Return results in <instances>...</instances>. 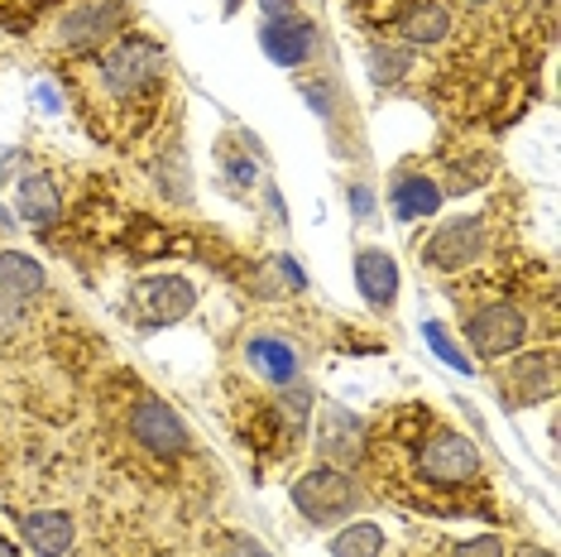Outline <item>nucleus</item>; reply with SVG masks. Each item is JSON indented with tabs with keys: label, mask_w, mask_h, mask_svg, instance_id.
Wrapping results in <instances>:
<instances>
[{
	"label": "nucleus",
	"mask_w": 561,
	"mask_h": 557,
	"mask_svg": "<svg viewBox=\"0 0 561 557\" xmlns=\"http://www.w3.org/2000/svg\"><path fill=\"white\" fill-rule=\"evenodd\" d=\"M163 72H169V54H163L154 34L125 30L101 54L72 62L68 87L78 111L96 125L101 139H130L149 130V121H154V106L163 96Z\"/></svg>",
	"instance_id": "1"
},
{
	"label": "nucleus",
	"mask_w": 561,
	"mask_h": 557,
	"mask_svg": "<svg viewBox=\"0 0 561 557\" xmlns=\"http://www.w3.org/2000/svg\"><path fill=\"white\" fill-rule=\"evenodd\" d=\"M135 24V5L130 0H78V5L58 10L54 20V48L68 62L92 58L106 44H116L125 30Z\"/></svg>",
	"instance_id": "2"
},
{
	"label": "nucleus",
	"mask_w": 561,
	"mask_h": 557,
	"mask_svg": "<svg viewBox=\"0 0 561 557\" xmlns=\"http://www.w3.org/2000/svg\"><path fill=\"white\" fill-rule=\"evenodd\" d=\"M461 332L476 356L504 361V356H514V351H523V341L533 332V312L514 298H484L476 308H466Z\"/></svg>",
	"instance_id": "3"
},
{
	"label": "nucleus",
	"mask_w": 561,
	"mask_h": 557,
	"mask_svg": "<svg viewBox=\"0 0 561 557\" xmlns=\"http://www.w3.org/2000/svg\"><path fill=\"white\" fill-rule=\"evenodd\" d=\"M288 496H293V504H298V514L317 528H327V524H336V519H346L351 510H360V490H355L351 471L327 466V462H317L312 471H302L298 480H293Z\"/></svg>",
	"instance_id": "4"
},
{
	"label": "nucleus",
	"mask_w": 561,
	"mask_h": 557,
	"mask_svg": "<svg viewBox=\"0 0 561 557\" xmlns=\"http://www.w3.org/2000/svg\"><path fill=\"white\" fill-rule=\"evenodd\" d=\"M490 250V217L484 212H461V217L442 221L437 231L423 240V260L437 274H461Z\"/></svg>",
	"instance_id": "5"
},
{
	"label": "nucleus",
	"mask_w": 561,
	"mask_h": 557,
	"mask_svg": "<svg viewBox=\"0 0 561 557\" xmlns=\"http://www.w3.org/2000/svg\"><path fill=\"white\" fill-rule=\"evenodd\" d=\"M125 428H130V437L149 452V457H159V462H178L187 452V442H193V437H187V423L159 395H139L130 403Z\"/></svg>",
	"instance_id": "6"
},
{
	"label": "nucleus",
	"mask_w": 561,
	"mask_h": 557,
	"mask_svg": "<svg viewBox=\"0 0 561 557\" xmlns=\"http://www.w3.org/2000/svg\"><path fill=\"white\" fill-rule=\"evenodd\" d=\"M135 308L149 327H173L197 308V284L187 274H149L135 284Z\"/></svg>",
	"instance_id": "7"
},
{
	"label": "nucleus",
	"mask_w": 561,
	"mask_h": 557,
	"mask_svg": "<svg viewBox=\"0 0 561 557\" xmlns=\"http://www.w3.org/2000/svg\"><path fill=\"white\" fill-rule=\"evenodd\" d=\"M365 442H369L365 418H355L351 409H341V403H327L322 418H317V457L327 466L351 471V466L365 457Z\"/></svg>",
	"instance_id": "8"
},
{
	"label": "nucleus",
	"mask_w": 561,
	"mask_h": 557,
	"mask_svg": "<svg viewBox=\"0 0 561 557\" xmlns=\"http://www.w3.org/2000/svg\"><path fill=\"white\" fill-rule=\"evenodd\" d=\"M317 44H322V34H317V24L308 15L260 24V48L278 62V68H308L317 58Z\"/></svg>",
	"instance_id": "9"
},
{
	"label": "nucleus",
	"mask_w": 561,
	"mask_h": 557,
	"mask_svg": "<svg viewBox=\"0 0 561 557\" xmlns=\"http://www.w3.org/2000/svg\"><path fill=\"white\" fill-rule=\"evenodd\" d=\"M504 389H508V403H542V399H552L557 395V351L547 346V351H523V356L508 361V379H504Z\"/></svg>",
	"instance_id": "10"
},
{
	"label": "nucleus",
	"mask_w": 561,
	"mask_h": 557,
	"mask_svg": "<svg viewBox=\"0 0 561 557\" xmlns=\"http://www.w3.org/2000/svg\"><path fill=\"white\" fill-rule=\"evenodd\" d=\"M393 30H399V39L413 44V48H437V44L451 39L456 10H451V0H408L399 10V20H393Z\"/></svg>",
	"instance_id": "11"
},
{
	"label": "nucleus",
	"mask_w": 561,
	"mask_h": 557,
	"mask_svg": "<svg viewBox=\"0 0 561 557\" xmlns=\"http://www.w3.org/2000/svg\"><path fill=\"white\" fill-rule=\"evenodd\" d=\"M389 202H393V217L403 226L432 217V212H442L446 202V187L437 179H427L423 169H399L393 173V187H389Z\"/></svg>",
	"instance_id": "12"
},
{
	"label": "nucleus",
	"mask_w": 561,
	"mask_h": 557,
	"mask_svg": "<svg viewBox=\"0 0 561 557\" xmlns=\"http://www.w3.org/2000/svg\"><path fill=\"white\" fill-rule=\"evenodd\" d=\"M245 361H250V371L264 379V385H293V379L302 375V356L293 351V341L284 337H274V332H260V337H250L245 341Z\"/></svg>",
	"instance_id": "13"
},
{
	"label": "nucleus",
	"mask_w": 561,
	"mask_h": 557,
	"mask_svg": "<svg viewBox=\"0 0 561 557\" xmlns=\"http://www.w3.org/2000/svg\"><path fill=\"white\" fill-rule=\"evenodd\" d=\"M355 288H360V298L369 308H379V312L393 308V298H399V264H393L389 250L365 246L355 255Z\"/></svg>",
	"instance_id": "14"
},
{
	"label": "nucleus",
	"mask_w": 561,
	"mask_h": 557,
	"mask_svg": "<svg viewBox=\"0 0 561 557\" xmlns=\"http://www.w3.org/2000/svg\"><path fill=\"white\" fill-rule=\"evenodd\" d=\"M20 538L34 548V557H62L72 553L78 524H72L68 510H30L20 514Z\"/></svg>",
	"instance_id": "15"
},
{
	"label": "nucleus",
	"mask_w": 561,
	"mask_h": 557,
	"mask_svg": "<svg viewBox=\"0 0 561 557\" xmlns=\"http://www.w3.org/2000/svg\"><path fill=\"white\" fill-rule=\"evenodd\" d=\"M20 217L34 226V231H48L62 217V193L48 173H30L20 179Z\"/></svg>",
	"instance_id": "16"
},
{
	"label": "nucleus",
	"mask_w": 561,
	"mask_h": 557,
	"mask_svg": "<svg viewBox=\"0 0 561 557\" xmlns=\"http://www.w3.org/2000/svg\"><path fill=\"white\" fill-rule=\"evenodd\" d=\"M48 288V274L39 260H30L24 250H0V294L10 298H39Z\"/></svg>",
	"instance_id": "17"
},
{
	"label": "nucleus",
	"mask_w": 561,
	"mask_h": 557,
	"mask_svg": "<svg viewBox=\"0 0 561 557\" xmlns=\"http://www.w3.org/2000/svg\"><path fill=\"white\" fill-rule=\"evenodd\" d=\"M365 68H369V82L375 87H399L408 72H413V54H408V48H393V44H375L365 58Z\"/></svg>",
	"instance_id": "18"
},
{
	"label": "nucleus",
	"mask_w": 561,
	"mask_h": 557,
	"mask_svg": "<svg viewBox=\"0 0 561 557\" xmlns=\"http://www.w3.org/2000/svg\"><path fill=\"white\" fill-rule=\"evenodd\" d=\"M385 553V534L375 524H346L331 538V557H379Z\"/></svg>",
	"instance_id": "19"
},
{
	"label": "nucleus",
	"mask_w": 561,
	"mask_h": 557,
	"mask_svg": "<svg viewBox=\"0 0 561 557\" xmlns=\"http://www.w3.org/2000/svg\"><path fill=\"white\" fill-rule=\"evenodd\" d=\"M221 173L236 193H250L260 183V155H236V149H221Z\"/></svg>",
	"instance_id": "20"
},
{
	"label": "nucleus",
	"mask_w": 561,
	"mask_h": 557,
	"mask_svg": "<svg viewBox=\"0 0 561 557\" xmlns=\"http://www.w3.org/2000/svg\"><path fill=\"white\" fill-rule=\"evenodd\" d=\"M44 5H48V0H0V30L24 34L34 20L44 15Z\"/></svg>",
	"instance_id": "21"
},
{
	"label": "nucleus",
	"mask_w": 561,
	"mask_h": 557,
	"mask_svg": "<svg viewBox=\"0 0 561 557\" xmlns=\"http://www.w3.org/2000/svg\"><path fill=\"white\" fill-rule=\"evenodd\" d=\"M423 337H427V346L437 351L446 365H456V371H470V361L461 356V346H456V341L446 337V327H442V322H423Z\"/></svg>",
	"instance_id": "22"
},
{
	"label": "nucleus",
	"mask_w": 561,
	"mask_h": 557,
	"mask_svg": "<svg viewBox=\"0 0 561 557\" xmlns=\"http://www.w3.org/2000/svg\"><path fill=\"white\" fill-rule=\"evenodd\" d=\"M451 557H508V548H504L500 534H480V538L451 543Z\"/></svg>",
	"instance_id": "23"
},
{
	"label": "nucleus",
	"mask_w": 561,
	"mask_h": 557,
	"mask_svg": "<svg viewBox=\"0 0 561 557\" xmlns=\"http://www.w3.org/2000/svg\"><path fill=\"white\" fill-rule=\"evenodd\" d=\"M403 5H408V0H351L355 15H360V20H375V24H393Z\"/></svg>",
	"instance_id": "24"
},
{
	"label": "nucleus",
	"mask_w": 561,
	"mask_h": 557,
	"mask_svg": "<svg viewBox=\"0 0 561 557\" xmlns=\"http://www.w3.org/2000/svg\"><path fill=\"white\" fill-rule=\"evenodd\" d=\"M302 96H308V106L317 111V116H336V87L331 82H302Z\"/></svg>",
	"instance_id": "25"
},
{
	"label": "nucleus",
	"mask_w": 561,
	"mask_h": 557,
	"mask_svg": "<svg viewBox=\"0 0 561 557\" xmlns=\"http://www.w3.org/2000/svg\"><path fill=\"white\" fill-rule=\"evenodd\" d=\"M24 318H30V303L0 294V332H15V327H24Z\"/></svg>",
	"instance_id": "26"
},
{
	"label": "nucleus",
	"mask_w": 561,
	"mask_h": 557,
	"mask_svg": "<svg viewBox=\"0 0 561 557\" xmlns=\"http://www.w3.org/2000/svg\"><path fill=\"white\" fill-rule=\"evenodd\" d=\"M351 212H355V221H369V212H375V193L365 183H351Z\"/></svg>",
	"instance_id": "27"
},
{
	"label": "nucleus",
	"mask_w": 561,
	"mask_h": 557,
	"mask_svg": "<svg viewBox=\"0 0 561 557\" xmlns=\"http://www.w3.org/2000/svg\"><path fill=\"white\" fill-rule=\"evenodd\" d=\"M260 15L264 20H293L298 15V0H260Z\"/></svg>",
	"instance_id": "28"
},
{
	"label": "nucleus",
	"mask_w": 561,
	"mask_h": 557,
	"mask_svg": "<svg viewBox=\"0 0 561 557\" xmlns=\"http://www.w3.org/2000/svg\"><path fill=\"white\" fill-rule=\"evenodd\" d=\"M231 557H270V553H264L254 538H240V534H236V538H231Z\"/></svg>",
	"instance_id": "29"
},
{
	"label": "nucleus",
	"mask_w": 561,
	"mask_h": 557,
	"mask_svg": "<svg viewBox=\"0 0 561 557\" xmlns=\"http://www.w3.org/2000/svg\"><path fill=\"white\" fill-rule=\"evenodd\" d=\"M39 106H48V111H58V92H54V87H39Z\"/></svg>",
	"instance_id": "30"
},
{
	"label": "nucleus",
	"mask_w": 561,
	"mask_h": 557,
	"mask_svg": "<svg viewBox=\"0 0 561 557\" xmlns=\"http://www.w3.org/2000/svg\"><path fill=\"white\" fill-rule=\"evenodd\" d=\"M0 557H20V548H15V543H10L5 534H0Z\"/></svg>",
	"instance_id": "31"
},
{
	"label": "nucleus",
	"mask_w": 561,
	"mask_h": 557,
	"mask_svg": "<svg viewBox=\"0 0 561 557\" xmlns=\"http://www.w3.org/2000/svg\"><path fill=\"white\" fill-rule=\"evenodd\" d=\"M470 10H490V5H500V0H466Z\"/></svg>",
	"instance_id": "32"
},
{
	"label": "nucleus",
	"mask_w": 561,
	"mask_h": 557,
	"mask_svg": "<svg viewBox=\"0 0 561 557\" xmlns=\"http://www.w3.org/2000/svg\"><path fill=\"white\" fill-rule=\"evenodd\" d=\"M236 5H240V0H226V15H231V10H236Z\"/></svg>",
	"instance_id": "33"
}]
</instances>
